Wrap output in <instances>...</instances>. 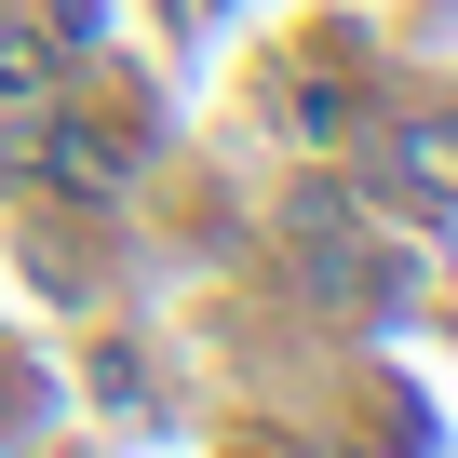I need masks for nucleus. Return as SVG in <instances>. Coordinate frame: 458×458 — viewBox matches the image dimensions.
<instances>
[]
</instances>
